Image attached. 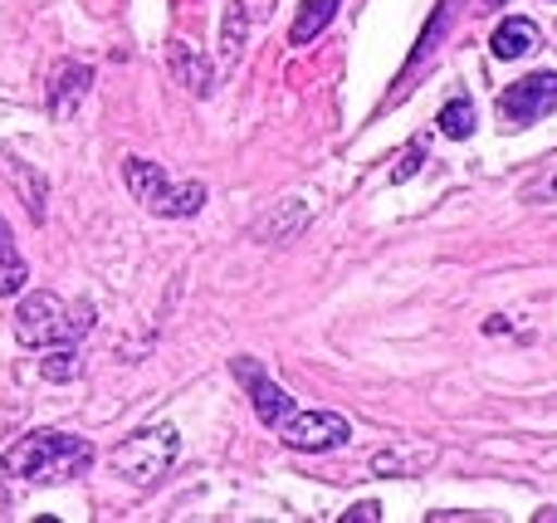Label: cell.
<instances>
[{"label": "cell", "mask_w": 557, "mask_h": 523, "mask_svg": "<svg viewBox=\"0 0 557 523\" xmlns=\"http://www.w3.org/2000/svg\"><path fill=\"white\" fill-rule=\"evenodd\" d=\"M176 456H182V436H176V426H152V431L127 436L123 446H113L108 465H113V475H123L127 485H157V480L172 470Z\"/></svg>", "instance_id": "obj_3"}, {"label": "cell", "mask_w": 557, "mask_h": 523, "mask_svg": "<svg viewBox=\"0 0 557 523\" xmlns=\"http://www.w3.org/2000/svg\"><path fill=\"white\" fill-rule=\"evenodd\" d=\"M278 431H284L288 450H308V456L337 450V446H347V436H352L347 416H337V411H298V407L278 421Z\"/></svg>", "instance_id": "obj_5"}, {"label": "cell", "mask_w": 557, "mask_h": 523, "mask_svg": "<svg viewBox=\"0 0 557 523\" xmlns=\"http://www.w3.org/2000/svg\"><path fill=\"white\" fill-rule=\"evenodd\" d=\"M25 279H29V270H25V260H20V245H15V235H10V225L0 221V294H20L25 289Z\"/></svg>", "instance_id": "obj_12"}, {"label": "cell", "mask_w": 557, "mask_h": 523, "mask_svg": "<svg viewBox=\"0 0 557 523\" xmlns=\"http://www.w3.org/2000/svg\"><path fill=\"white\" fill-rule=\"evenodd\" d=\"M343 519L347 523H376V519H382V505H376V499H372V505H352Z\"/></svg>", "instance_id": "obj_18"}, {"label": "cell", "mask_w": 557, "mask_h": 523, "mask_svg": "<svg viewBox=\"0 0 557 523\" xmlns=\"http://www.w3.org/2000/svg\"><path fill=\"white\" fill-rule=\"evenodd\" d=\"M231 372L245 382V391H250V401H255V416H260L264 426H278V421H284L288 411H294V397H288L284 387H274L270 372H264L260 362L235 358V362H231Z\"/></svg>", "instance_id": "obj_7"}, {"label": "cell", "mask_w": 557, "mask_h": 523, "mask_svg": "<svg viewBox=\"0 0 557 523\" xmlns=\"http://www.w3.org/2000/svg\"><path fill=\"white\" fill-rule=\"evenodd\" d=\"M245 49V0H231V15H225V39H221V54L225 64H235Z\"/></svg>", "instance_id": "obj_15"}, {"label": "cell", "mask_w": 557, "mask_h": 523, "mask_svg": "<svg viewBox=\"0 0 557 523\" xmlns=\"http://www.w3.org/2000/svg\"><path fill=\"white\" fill-rule=\"evenodd\" d=\"M431 460H435V450H416V456H411V450H382V456H372V470H376V475H392V470H411V465H431Z\"/></svg>", "instance_id": "obj_16"}, {"label": "cell", "mask_w": 557, "mask_h": 523, "mask_svg": "<svg viewBox=\"0 0 557 523\" xmlns=\"http://www.w3.org/2000/svg\"><path fill=\"white\" fill-rule=\"evenodd\" d=\"M539 25L533 20H523V15H513V20H504L499 29H494V39H490V49H494V59H523V54H533L539 49Z\"/></svg>", "instance_id": "obj_9"}, {"label": "cell", "mask_w": 557, "mask_h": 523, "mask_svg": "<svg viewBox=\"0 0 557 523\" xmlns=\"http://www.w3.org/2000/svg\"><path fill=\"white\" fill-rule=\"evenodd\" d=\"M421 157H425V147L416 142L411 152H406V162H401V166H396V172H392V182H406V176H416V172H421Z\"/></svg>", "instance_id": "obj_17"}, {"label": "cell", "mask_w": 557, "mask_h": 523, "mask_svg": "<svg viewBox=\"0 0 557 523\" xmlns=\"http://www.w3.org/2000/svg\"><path fill=\"white\" fill-rule=\"evenodd\" d=\"M94 446L64 431H29L0 456V470L10 480H35V485H54V480H74L78 470H88Z\"/></svg>", "instance_id": "obj_1"}, {"label": "cell", "mask_w": 557, "mask_h": 523, "mask_svg": "<svg viewBox=\"0 0 557 523\" xmlns=\"http://www.w3.org/2000/svg\"><path fill=\"white\" fill-rule=\"evenodd\" d=\"M39 372H45L49 382H74V377H78V352H74V343H54V348H45V362H39Z\"/></svg>", "instance_id": "obj_14"}, {"label": "cell", "mask_w": 557, "mask_h": 523, "mask_svg": "<svg viewBox=\"0 0 557 523\" xmlns=\"http://www.w3.org/2000/svg\"><path fill=\"white\" fill-rule=\"evenodd\" d=\"M88 319H94V313H88L84 303L69 309L59 294H29L15 309V338L25 343V348H54V343H74L78 333H88Z\"/></svg>", "instance_id": "obj_2"}, {"label": "cell", "mask_w": 557, "mask_h": 523, "mask_svg": "<svg viewBox=\"0 0 557 523\" xmlns=\"http://www.w3.org/2000/svg\"><path fill=\"white\" fill-rule=\"evenodd\" d=\"M441 133L450 137V142H465V137L474 133V103L465 94H455L450 103L441 108Z\"/></svg>", "instance_id": "obj_13"}, {"label": "cell", "mask_w": 557, "mask_h": 523, "mask_svg": "<svg viewBox=\"0 0 557 523\" xmlns=\"http://www.w3.org/2000/svg\"><path fill=\"white\" fill-rule=\"evenodd\" d=\"M172 74L182 78V84L191 88L196 98H206V94H211V84H215V69L206 64V59L196 54L191 45H176V49H172Z\"/></svg>", "instance_id": "obj_11"}, {"label": "cell", "mask_w": 557, "mask_h": 523, "mask_svg": "<svg viewBox=\"0 0 557 523\" xmlns=\"http://www.w3.org/2000/svg\"><path fill=\"white\" fill-rule=\"evenodd\" d=\"M337 5H343V0H304L294 25H288V45H313V39L337 20Z\"/></svg>", "instance_id": "obj_10"}, {"label": "cell", "mask_w": 557, "mask_h": 523, "mask_svg": "<svg viewBox=\"0 0 557 523\" xmlns=\"http://www.w3.org/2000/svg\"><path fill=\"white\" fill-rule=\"evenodd\" d=\"M553 191H557V182H553Z\"/></svg>", "instance_id": "obj_19"}, {"label": "cell", "mask_w": 557, "mask_h": 523, "mask_svg": "<svg viewBox=\"0 0 557 523\" xmlns=\"http://www.w3.org/2000/svg\"><path fill=\"white\" fill-rule=\"evenodd\" d=\"M553 108H557V74H529L499 94V117L509 127L539 123V117H548Z\"/></svg>", "instance_id": "obj_6"}, {"label": "cell", "mask_w": 557, "mask_h": 523, "mask_svg": "<svg viewBox=\"0 0 557 523\" xmlns=\"http://www.w3.org/2000/svg\"><path fill=\"white\" fill-rule=\"evenodd\" d=\"M88 69L84 64H59L54 69V88H49V113L54 117H74V108H78V98L88 94Z\"/></svg>", "instance_id": "obj_8"}, {"label": "cell", "mask_w": 557, "mask_h": 523, "mask_svg": "<svg viewBox=\"0 0 557 523\" xmlns=\"http://www.w3.org/2000/svg\"><path fill=\"white\" fill-rule=\"evenodd\" d=\"M127 191H133L152 215H172V221L176 215H196L206 206V186L201 182L176 186L172 176H166L157 162H147V157H127Z\"/></svg>", "instance_id": "obj_4"}]
</instances>
